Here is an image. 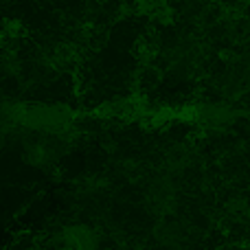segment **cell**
<instances>
[{
    "label": "cell",
    "instance_id": "1",
    "mask_svg": "<svg viewBox=\"0 0 250 250\" xmlns=\"http://www.w3.org/2000/svg\"><path fill=\"white\" fill-rule=\"evenodd\" d=\"M22 160L31 167L51 169L66 154V134L26 132L22 138Z\"/></svg>",
    "mask_w": 250,
    "mask_h": 250
},
{
    "label": "cell",
    "instance_id": "2",
    "mask_svg": "<svg viewBox=\"0 0 250 250\" xmlns=\"http://www.w3.org/2000/svg\"><path fill=\"white\" fill-rule=\"evenodd\" d=\"M51 250H101L97 230L88 224H68L60 229L48 242Z\"/></svg>",
    "mask_w": 250,
    "mask_h": 250
}]
</instances>
